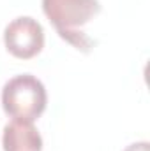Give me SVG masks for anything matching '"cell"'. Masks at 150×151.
<instances>
[{
    "instance_id": "obj_4",
    "label": "cell",
    "mask_w": 150,
    "mask_h": 151,
    "mask_svg": "<svg viewBox=\"0 0 150 151\" xmlns=\"http://www.w3.org/2000/svg\"><path fill=\"white\" fill-rule=\"evenodd\" d=\"M2 146L4 151H41L42 137L34 121L12 118L4 127Z\"/></svg>"
},
{
    "instance_id": "obj_5",
    "label": "cell",
    "mask_w": 150,
    "mask_h": 151,
    "mask_svg": "<svg viewBox=\"0 0 150 151\" xmlns=\"http://www.w3.org/2000/svg\"><path fill=\"white\" fill-rule=\"evenodd\" d=\"M124 151H150V144L147 141H140V142H133L129 144Z\"/></svg>"
},
{
    "instance_id": "obj_2",
    "label": "cell",
    "mask_w": 150,
    "mask_h": 151,
    "mask_svg": "<svg viewBox=\"0 0 150 151\" xmlns=\"http://www.w3.org/2000/svg\"><path fill=\"white\" fill-rule=\"evenodd\" d=\"M46 88L32 74L11 77L2 88V107L11 118L36 121L46 109Z\"/></svg>"
},
{
    "instance_id": "obj_1",
    "label": "cell",
    "mask_w": 150,
    "mask_h": 151,
    "mask_svg": "<svg viewBox=\"0 0 150 151\" xmlns=\"http://www.w3.org/2000/svg\"><path fill=\"white\" fill-rule=\"evenodd\" d=\"M42 11L58 35L76 49L88 51L94 47V40L87 37L81 27L99 14V0H42Z\"/></svg>"
},
{
    "instance_id": "obj_3",
    "label": "cell",
    "mask_w": 150,
    "mask_h": 151,
    "mask_svg": "<svg viewBox=\"0 0 150 151\" xmlns=\"http://www.w3.org/2000/svg\"><path fill=\"white\" fill-rule=\"evenodd\" d=\"M4 44L7 51L16 58L21 60L34 58L44 47L42 25L30 16H20L5 27Z\"/></svg>"
}]
</instances>
